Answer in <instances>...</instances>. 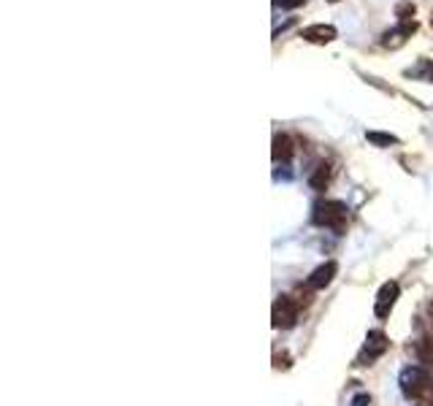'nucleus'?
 <instances>
[{
	"instance_id": "nucleus-5",
	"label": "nucleus",
	"mask_w": 433,
	"mask_h": 406,
	"mask_svg": "<svg viewBox=\"0 0 433 406\" xmlns=\"http://www.w3.org/2000/svg\"><path fill=\"white\" fill-rule=\"evenodd\" d=\"M398 298H401V284L395 279L385 282L379 287V293H377V301H374V315H377V319H388L392 315V309H395V304H398Z\"/></svg>"
},
{
	"instance_id": "nucleus-14",
	"label": "nucleus",
	"mask_w": 433,
	"mask_h": 406,
	"mask_svg": "<svg viewBox=\"0 0 433 406\" xmlns=\"http://www.w3.org/2000/svg\"><path fill=\"white\" fill-rule=\"evenodd\" d=\"M366 138L374 144V146H390V144H401L398 141V135H390V133H377V131H371V133H366Z\"/></svg>"
},
{
	"instance_id": "nucleus-19",
	"label": "nucleus",
	"mask_w": 433,
	"mask_h": 406,
	"mask_svg": "<svg viewBox=\"0 0 433 406\" xmlns=\"http://www.w3.org/2000/svg\"><path fill=\"white\" fill-rule=\"evenodd\" d=\"M331 3H336V0H331Z\"/></svg>"
},
{
	"instance_id": "nucleus-18",
	"label": "nucleus",
	"mask_w": 433,
	"mask_h": 406,
	"mask_svg": "<svg viewBox=\"0 0 433 406\" xmlns=\"http://www.w3.org/2000/svg\"><path fill=\"white\" fill-rule=\"evenodd\" d=\"M431 25H433V16H431Z\"/></svg>"
},
{
	"instance_id": "nucleus-3",
	"label": "nucleus",
	"mask_w": 433,
	"mask_h": 406,
	"mask_svg": "<svg viewBox=\"0 0 433 406\" xmlns=\"http://www.w3.org/2000/svg\"><path fill=\"white\" fill-rule=\"evenodd\" d=\"M388 350H390L388 333L379 330V328H374V330L366 333V341H363V347H360V352L355 358V365H374Z\"/></svg>"
},
{
	"instance_id": "nucleus-13",
	"label": "nucleus",
	"mask_w": 433,
	"mask_h": 406,
	"mask_svg": "<svg viewBox=\"0 0 433 406\" xmlns=\"http://www.w3.org/2000/svg\"><path fill=\"white\" fill-rule=\"evenodd\" d=\"M414 11H417V5H414L412 0H401V3L395 5V16H398V22H412V19H414Z\"/></svg>"
},
{
	"instance_id": "nucleus-4",
	"label": "nucleus",
	"mask_w": 433,
	"mask_h": 406,
	"mask_svg": "<svg viewBox=\"0 0 433 406\" xmlns=\"http://www.w3.org/2000/svg\"><path fill=\"white\" fill-rule=\"evenodd\" d=\"M298 317H301V304L296 301V295H279L271 306V322L274 328H282V330H290L298 325Z\"/></svg>"
},
{
	"instance_id": "nucleus-15",
	"label": "nucleus",
	"mask_w": 433,
	"mask_h": 406,
	"mask_svg": "<svg viewBox=\"0 0 433 406\" xmlns=\"http://www.w3.org/2000/svg\"><path fill=\"white\" fill-rule=\"evenodd\" d=\"M309 0H274V5L276 8H285V11H293V8H301V5H306Z\"/></svg>"
},
{
	"instance_id": "nucleus-16",
	"label": "nucleus",
	"mask_w": 433,
	"mask_h": 406,
	"mask_svg": "<svg viewBox=\"0 0 433 406\" xmlns=\"http://www.w3.org/2000/svg\"><path fill=\"white\" fill-rule=\"evenodd\" d=\"M368 404H371V396H366V393L355 396V401H352V406H368Z\"/></svg>"
},
{
	"instance_id": "nucleus-1",
	"label": "nucleus",
	"mask_w": 433,
	"mask_h": 406,
	"mask_svg": "<svg viewBox=\"0 0 433 406\" xmlns=\"http://www.w3.org/2000/svg\"><path fill=\"white\" fill-rule=\"evenodd\" d=\"M401 393L417 406H433V371L425 365H406L398 376Z\"/></svg>"
},
{
	"instance_id": "nucleus-2",
	"label": "nucleus",
	"mask_w": 433,
	"mask_h": 406,
	"mask_svg": "<svg viewBox=\"0 0 433 406\" xmlns=\"http://www.w3.org/2000/svg\"><path fill=\"white\" fill-rule=\"evenodd\" d=\"M349 220V209L342 201H317L314 209H311V223L317 227H328V230H336L342 233Z\"/></svg>"
},
{
	"instance_id": "nucleus-9",
	"label": "nucleus",
	"mask_w": 433,
	"mask_h": 406,
	"mask_svg": "<svg viewBox=\"0 0 433 406\" xmlns=\"http://www.w3.org/2000/svg\"><path fill=\"white\" fill-rule=\"evenodd\" d=\"M296 155V144L287 133H276L274 135V146H271V157L274 163H290Z\"/></svg>"
},
{
	"instance_id": "nucleus-6",
	"label": "nucleus",
	"mask_w": 433,
	"mask_h": 406,
	"mask_svg": "<svg viewBox=\"0 0 433 406\" xmlns=\"http://www.w3.org/2000/svg\"><path fill=\"white\" fill-rule=\"evenodd\" d=\"M336 273H339V263H336V260H328V263L317 266V269L309 273L306 287H309V290H325V287L336 279Z\"/></svg>"
},
{
	"instance_id": "nucleus-7",
	"label": "nucleus",
	"mask_w": 433,
	"mask_h": 406,
	"mask_svg": "<svg viewBox=\"0 0 433 406\" xmlns=\"http://www.w3.org/2000/svg\"><path fill=\"white\" fill-rule=\"evenodd\" d=\"M414 30H417V22H414V19H412V22H398V27H392V30H388V33L382 36V46L398 49V46L406 44V38H412Z\"/></svg>"
},
{
	"instance_id": "nucleus-12",
	"label": "nucleus",
	"mask_w": 433,
	"mask_h": 406,
	"mask_svg": "<svg viewBox=\"0 0 433 406\" xmlns=\"http://www.w3.org/2000/svg\"><path fill=\"white\" fill-rule=\"evenodd\" d=\"M403 76L414 79V82H433V60H417V65L406 68Z\"/></svg>"
},
{
	"instance_id": "nucleus-17",
	"label": "nucleus",
	"mask_w": 433,
	"mask_h": 406,
	"mask_svg": "<svg viewBox=\"0 0 433 406\" xmlns=\"http://www.w3.org/2000/svg\"><path fill=\"white\" fill-rule=\"evenodd\" d=\"M428 315H431V336H433V301L428 304Z\"/></svg>"
},
{
	"instance_id": "nucleus-8",
	"label": "nucleus",
	"mask_w": 433,
	"mask_h": 406,
	"mask_svg": "<svg viewBox=\"0 0 433 406\" xmlns=\"http://www.w3.org/2000/svg\"><path fill=\"white\" fill-rule=\"evenodd\" d=\"M336 27L333 25H309V27H303L301 30V38L303 41H309V44H331V41H336Z\"/></svg>"
},
{
	"instance_id": "nucleus-10",
	"label": "nucleus",
	"mask_w": 433,
	"mask_h": 406,
	"mask_svg": "<svg viewBox=\"0 0 433 406\" xmlns=\"http://www.w3.org/2000/svg\"><path fill=\"white\" fill-rule=\"evenodd\" d=\"M409 350H412V355H414L417 365H425V368H431L433 371V336H423V339H417Z\"/></svg>"
},
{
	"instance_id": "nucleus-11",
	"label": "nucleus",
	"mask_w": 433,
	"mask_h": 406,
	"mask_svg": "<svg viewBox=\"0 0 433 406\" xmlns=\"http://www.w3.org/2000/svg\"><path fill=\"white\" fill-rule=\"evenodd\" d=\"M331 179H333V168H331L328 163H320V166L314 168V174L309 177V187L317 190V192H322V190H328Z\"/></svg>"
}]
</instances>
